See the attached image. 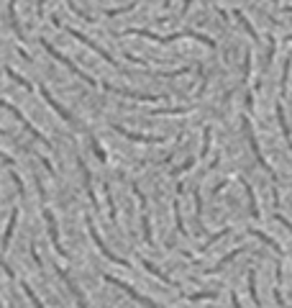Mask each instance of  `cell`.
I'll return each mask as SVG.
<instances>
[{
  "label": "cell",
  "mask_w": 292,
  "mask_h": 308,
  "mask_svg": "<svg viewBox=\"0 0 292 308\" xmlns=\"http://www.w3.org/2000/svg\"><path fill=\"white\" fill-rule=\"evenodd\" d=\"M41 6H44V0H38V8H41Z\"/></svg>",
  "instance_id": "obj_15"
},
{
  "label": "cell",
  "mask_w": 292,
  "mask_h": 308,
  "mask_svg": "<svg viewBox=\"0 0 292 308\" xmlns=\"http://www.w3.org/2000/svg\"><path fill=\"white\" fill-rule=\"evenodd\" d=\"M64 31H67V33H72V36L77 38V42H82V44H85V47H90V49H93L95 54H100V57H103V59H105L108 64H113V67H118V62H115V59H113V57H110V54H108V52H105L103 47H98L95 42H90V38H88L85 33H79V31H74V28H69V26H64Z\"/></svg>",
  "instance_id": "obj_4"
},
{
  "label": "cell",
  "mask_w": 292,
  "mask_h": 308,
  "mask_svg": "<svg viewBox=\"0 0 292 308\" xmlns=\"http://www.w3.org/2000/svg\"><path fill=\"white\" fill-rule=\"evenodd\" d=\"M0 108H6V110H11V113L16 115V119H18V121L23 124V129H26V131H28V134H31L33 139H38L41 144H47V146H52V144H49V139H47V136H41V131H36V129L31 126V121L26 119V115H23V113H21V110H18L16 105H11V103H6V100H0Z\"/></svg>",
  "instance_id": "obj_3"
},
{
  "label": "cell",
  "mask_w": 292,
  "mask_h": 308,
  "mask_svg": "<svg viewBox=\"0 0 292 308\" xmlns=\"http://www.w3.org/2000/svg\"><path fill=\"white\" fill-rule=\"evenodd\" d=\"M0 160H3L6 165H13V160H11V157H6V154H3V151H0Z\"/></svg>",
  "instance_id": "obj_14"
},
{
  "label": "cell",
  "mask_w": 292,
  "mask_h": 308,
  "mask_svg": "<svg viewBox=\"0 0 292 308\" xmlns=\"http://www.w3.org/2000/svg\"><path fill=\"white\" fill-rule=\"evenodd\" d=\"M77 165H79V172H82V177H85V190H88V196H90V201L98 206V198H95V190H93V182H90V172H88V167H85V162L82 160H77Z\"/></svg>",
  "instance_id": "obj_10"
},
{
  "label": "cell",
  "mask_w": 292,
  "mask_h": 308,
  "mask_svg": "<svg viewBox=\"0 0 292 308\" xmlns=\"http://www.w3.org/2000/svg\"><path fill=\"white\" fill-rule=\"evenodd\" d=\"M0 308H3V303H0Z\"/></svg>",
  "instance_id": "obj_16"
},
{
  "label": "cell",
  "mask_w": 292,
  "mask_h": 308,
  "mask_svg": "<svg viewBox=\"0 0 292 308\" xmlns=\"http://www.w3.org/2000/svg\"><path fill=\"white\" fill-rule=\"evenodd\" d=\"M113 131H115V134H120V136H126V139H131V141H141V144H164V141H166V136L136 134V131H129V129H123V126H118V124H113Z\"/></svg>",
  "instance_id": "obj_5"
},
{
  "label": "cell",
  "mask_w": 292,
  "mask_h": 308,
  "mask_svg": "<svg viewBox=\"0 0 292 308\" xmlns=\"http://www.w3.org/2000/svg\"><path fill=\"white\" fill-rule=\"evenodd\" d=\"M57 273H59V278H62L64 283H67L69 293H72V295H74V300H77V305H79V308H88V300H85V295H82V293H79V288H77V285H74V283L69 280V275L64 273V270H59V267H57Z\"/></svg>",
  "instance_id": "obj_9"
},
{
  "label": "cell",
  "mask_w": 292,
  "mask_h": 308,
  "mask_svg": "<svg viewBox=\"0 0 292 308\" xmlns=\"http://www.w3.org/2000/svg\"><path fill=\"white\" fill-rule=\"evenodd\" d=\"M38 90H41V95H44V100H47V103H49V105H52V108H54V110L62 115V119H64L69 126H74V129H82V124H77V121L72 119V115H69V110H67V108H62V105H59V103H57V100L49 95V90H47L44 85H38Z\"/></svg>",
  "instance_id": "obj_7"
},
{
  "label": "cell",
  "mask_w": 292,
  "mask_h": 308,
  "mask_svg": "<svg viewBox=\"0 0 292 308\" xmlns=\"http://www.w3.org/2000/svg\"><path fill=\"white\" fill-rule=\"evenodd\" d=\"M105 280L110 283V285H115L118 290H123V293H126L129 298H134L136 303H141L144 308H166V305H159V303H154L151 298H146V295H141L139 290H134L129 283H123V280H118V278H113V275H105Z\"/></svg>",
  "instance_id": "obj_1"
},
{
  "label": "cell",
  "mask_w": 292,
  "mask_h": 308,
  "mask_svg": "<svg viewBox=\"0 0 292 308\" xmlns=\"http://www.w3.org/2000/svg\"><path fill=\"white\" fill-rule=\"evenodd\" d=\"M16 221H18V211H13L11 221H8V228H6V237H3V249H8L11 244V237H13V228H16Z\"/></svg>",
  "instance_id": "obj_11"
},
{
  "label": "cell",
  "mask_w": 292,
  "mask_h": 308,
  "mask_svg": "<svg viewBox=\"0 0 292 308\" xmlns=\"http://www.w3.org/2000/svg\"><path fill=\"white\" fill-rule=\"evenodd\" d=\"M6 72H8L11 77H13V80H16V83H18L21 88H26V90H31V83H26V80H23V77H21V74H16V69H13V67H8Z\"/></svg>",
  "instance_id": "obj_13"
},
{
  "label": "cell",
  "mask_w": 292,
  "mask_h": 308,
  "mask_svg": "<svg viewBox=\"0 0 292 308\" xmlns=\"http://www.w3.org/2000/svg\"><path fill=\"white\" fill-rule=\"evenodd\" d=\"M41 44H44V49H47V52H49V54H52V57H54L57 62H62V64H64V67H67V69H69L72 74H77V77H79V80H85L88 85H93V88H98V83L93 80V77H90V74H85V72H82V69H79V67H77L74 62H69V59H67L64 54H59V52H57V49H54V47H52L49 42H41Z\"/></svg>",
  "instance_id": "obj_2"
},
{
  "label": "cell",
  "mask_w": 292,
  "mask_h": 308,
  "mask_svg": "<svg viewBox=\"0 0 292 308\" xmlns=\"http://www.w3.org/2000/svg\"><path fill=\"white\" fill-rule=\"evenodd\" d=\"M44 218H47V226H49V237H52V242H54V249L62 254V257H67V252H64V247H62V242H59V231H57V218H54V213L47 208L44 211Z\"/></svg>",
  "instance_id": "obj_8"
},
{
  "label": "cell",
  "mask_w": 292,
  "mask_h": 308,
  "mask_svg": "<svg viewBox=\"0 0 292 308\" xmlns=\"http://www.w3.org/2000/svg\"><path fill=\"white\" fill-rule=\"evenodd\" d=\"M88 228H90V237L95 239V244H98V249H100V252H103V254H105V257L110 259V262H115V264H123V267H131V262H129V259H123V257H118V254H113V252H110V249L105 247V242L100 239V234H98V231H95V226H93V221H90V218H88Z\"/></svg>",
  "instance_id": "obj_6"
},
{
  "label": "cell",
  "mask_w": 292,
  "mask_h": 308,
  "mask_svg": "<svg viewBox=\"0 0 292 308\" xmlns=\"http://www.w3.org/2000/svg\"><path fill=\"white\" fill-rule=\"evenodd\" d=\"M21 288H23V293L28 295V300L33 303V308H44V303H41V300L36 298V293L31 290V285H28V283H23V280H21Z\"/></svg>",
  "instance_id": "obj_12"
}]
</instances>
